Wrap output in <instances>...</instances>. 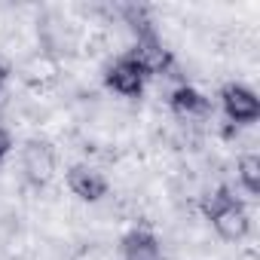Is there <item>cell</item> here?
Listing matches in <instances>:
<instances>
[{"instance_id":"cell-1","label":"cell","mask_w":260,"mask_h":260,"mask_svg":"<svg viewBox=\"0 0 260 260\" xmlns=\"http://www.w3.org/2000/svg\"><path fill=\"white\" fill-rule=\"evenodd\" d=\"M55 166H58V153L52 150V144H46V141H28L22 147V175H25L28 184L46 187L55 178Z\"/></svg>"},{"instance_id":"cell-2","label":"cell","mask_w":260,"mask_h":260,"mask_svg":"<svg viewBox=\"0 0 260 260\" xmlns=\"http://www.w3.org/2000/svg\"><path fill=\"white\" fill-rule=\"evenodd\" d=\"M68 187L80 202H89V205H98L101 199H107V190H110L104 172L95 162H74L68 169Z\"/></svg>"},{"instance_id":"cell-3","label":"cell","mask_w":260,"mask_h":260,"mask_svg":"<svg viewBox=\"0 0 260 260\" xmlns=\"http://www.w3.org/2000/svg\"><path fill=\"white\" fill-rule=\"evenodd\" d=\"M220 107H223V113L233 125H251L260 116L257 92L242 86V83H230V86L220 89Z\"/></svg>"},{"instance_id":"cell-4","label":"cell","mask_w":260,"mask_h":260,"mask_svg":"<svg viewBox=\"0 0 260 260\" xmlns=\"http://www.w3.org/2000/svg\"><path fill=\"white\" fill-rule=\"evenodd\" d=\"M104 83H107V89H113L122 98H135V95L144 92L147 77H144V71L132 58H128V55H119L116 61H110L104 68Z\"/></svg>"},{"instance_id":"cell-5","label":"cell","mask_w":260,"mask_h":260,"mask_svg":"<svg viewBox=\"0 0 260 260\" xmlns=\"http://www.w3.org/2000/svg\"><path fill=\"white\" fill-rule=\"evenodd\" d=\"M211 226L223 242H242L251 233V211L242 202H230L211 217Z\"/></svg>"},{"instance_id":"cell-6","label":"cell","mask_w":260,"mask_h":260,"mask_svg":"<svg viewBox=\"0 0 260 260\" xmlns=\"http://www.w3.org/2000/svg\"><path fill=\"white\" fill-rule=\"evenodd\" d=\"M122 260H166L162 242L150 230H132L122 239Z\"/></svg>"},{"instance_id":"cell-7","label":"cell","mask_w":260,"mask_h":260,"mask_svg":"<svg viewBox=\"0 0 260 260\" xmlns=\"http://www.w3.org/2000/svg\"><path fill=\"white\" fill-rule=\"evenodd\" d=\"M22 77L34 86H52L58 80V64L46 52H37V55H28L22 61Z\"/></svg>"},{"instance_id":"cell-8","label":"cell","mask_w":260,"mask_h":260,"mask_svg":"<svg viewBox=\"0 0 260 260\" xmlns=\"http://www.w3.org/2000/svg\"><path fill=\"white\" fill-rule=\"evenodd\" d=\"M236 178H239V184L245 187V193H248L251 199L260 193V159H257V153H242V156H239V162H236Z\"/></svg>"},{"instance_id":"cell-9","label":"cell","mask_w":260,"mask_h":260,"mask_svg":"<svg viewBox=\"0 0 260 260\" xmlns=\"http://www.w3.org/2000/svg\"><path fill=\"white\" fill-rule=\"evenodd\" d=\"M10 150H13V135L7 132V125L0 122V162L7 159V153H10Z\"/></svg>"},{"instance_id":"cell-10","label":"cell","mask_w":260,"mask_h":260,"mask_svg":"<svg viewBox=\"0 0 260 260\" xmlns=\"http://www.w3.org/2000/svg\"><path fill=\"white\" fill-rule=\"evenodd\" d=\"M7 74H10V71H7V64L0 61V92H4V86H7Z\"/></svg>"}]
</instances>
